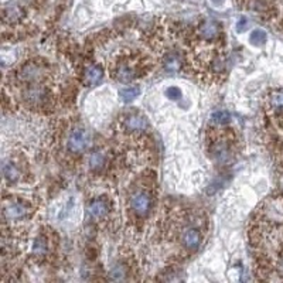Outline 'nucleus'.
Wrapping results in <instances>:
<instances>
[{
	"label": "nucleus",
	"mask_w": 283,
	"mask_h": 283,
	"mask_svg": "<svg viewBox=\"0 0 283 283\" xmlns=\"http://www.w3.org/2000/svg\"><path fill=\"white\" fill-rule=\"evenodd\" d=\"M268 105L272 108V110H273L275 113H282L283 112V91H273L269 96Z\"/></svg>",
	"instance_id": "obj_13"
},
{
	"label": "nucleus",
	"mask_w": 283,
	"mask_h": 283,
	"mask_svg": "<svg viewBox=\"0 0 283 283\" xmlns=\"http://www.w3.org/2000/svg\"><path fill=\"white\" fill-rule=\"evenodd\" d=\"M213 121L216 122L217 125H227L231 121V115L225 110H219L213 115Z\"/></svg>",
	"instance_id": "obj_19"
},
{
	"label": "nucleus",
	"mask_w": 283,
	"mask_h": 283,
	"mask_svg": "<svg viewBox=\"0 0 283 283\" xmlns=\"http://www.w3.org/2000/svg\"><path fill=\"white\" fill-rule=\"evenodd\" d=\"M129 205L132 213L137 217L148 216L152 205H153V198L152 194L146 190H137L135 193L131 194L129 198Z\"/></svg>",
	"instance_id": "obj_1"
},
{
	"label": "nucleus",
	"mask_w": 283,
	"mask_h": 283,
	"mask_svg": "<svg viewBox=\"0 0 283 283\" xmlns=\"http://www.w3.org/2000/svg\"><path fill=\"white\" fill-rule=\"evenodd\" d=\"M104 163H105V156H104L101 152H94V153H91V156H89V167H91L92 170H99V169H102Z\"/></svg>",
	"instance_id": "obj_17"
},
{
	"label": "nucleus",
	"mask_w": 283,
	"mask_h": 283,
	"mask_svg": "<svg viewBox=\"0 0 283 283\" xmlns=\"http://www.w3.org/2000/svg\"><path fill=\"white\" fill-rule=\"evenodd\" d=\"M246 28H248V20H246V17H241L239 20H238V24H237V31L238 33H243V31H246Z\"/></svg>",
	"instance_id": "obj_21"
},
{
	"label": "nucleus",
	"mask_w": 283,
	"mask_h": 283,
	"mask_svg": "<svg viewBox=\"0 0 283 283\" xmlns=\"http://www.w3.org/2000/svg\"><path fill=\"white\" fill-rule=\"evenodd\" d=\"M213 153L218 162L228 163L232 160V148L225 139H218L213 145Z\"/></svg>",
	"instance_id": "obj_8"
},
{
	"label": "nucleus",
	"mask_w": 283,
	"mask_h": 283,
	"mask_svg": "<svg viewBox=\"0 0 283 283\" xmlns=\"http://www.w3.org/2000/svg\"><path fill=\"white\" fill-rule=\"evenodd\" d=\"M139 95V88L132 87V88H125L119 92L122 102H132L133 99H136V96Z\"/></svg>",
	"instance_id": "obj_18"
},
{
	"label": "nucleus",
	"mask_w": 283,
	"mask_h": 283,
	"mask_svg": "<svg viewBox=\"0 0 283 283\" xmlns=\"http://www.w3.org/2000/svg\"><path fill=\"white\" fill-rule=\"evenodd\" d=\"M41 74H43L41 68L34 65V64H28V65L22 67L20 72H19L20 78L24 82H30V84H36L39 81L41 78Z\"/></svg>",
	"instance_id": "obj_9"
},
{
	"label": "nucleus",
	"mask_w": 283,
	"mask_h": 283,
	"mask_svg": "<svg viewBox=\"0 0 283 283\" xmlns=\"http://www.w3.org/2000/svg\"><path fill=\"white\" fill-rule=\"evenodd\" d=\"M200 33H201L202 39L205 40H211L216 39L219 33V27L217 24V22H204L200 27Z\"/></svg>",
	"instance_id": "obj_12"
},
{
	"label": "nucleus",
	"mask_w": 283,
	"mask_h": 283,
	"mask_svg": "<svg viewBox=\"0 0 283 283\" xmlns=\"http://www.w3.org/2000/svg\"><path fill=\"white\" fill-rule=\"evenodd\" d=\"M137 71L139 68L133 61H131L129 58H123L116 64L113 69V75L122 84H129L137 77Z\"/></svg>",
	"instance_id": "obj_4"
},
{
	"label": "nucleus",
	"mask_w": 283,
	"mask_h": 283,
	"mask_svg": "<svg viewBox=\"0 0 283 283\" xmlns=\"http://www.w3.org/2000/svg\"><path fill=\"white\" fill-rule=\"evenodd\" d=\"M121 128L126 133H142L149 128V121L137 112H128L121 121Z\"/></svg>",
	"instance_id": "obj_2"
},
{
	"label": "nucleus",
	"mask_w": 283,
	"mask_h": 283,
	"mask_svg": "<svg viewBox=\"0 0 283 283\" xmlns=\"http://www.w3.org/2000/svg\"><path fill=\"white\" fill-rule=\"evenodd\" d=\"M202 241L201 232L197 228H186L181 234V245L187 251H197Z\"/></svg>",
	"instance_id": "obj_7"
},
{
	"label": "nucleus",
	"mask_w": 283,
	"mask_h": 283,
	"mask_svg": "<svg viewBox=\"0 0 283 283\" xmlns=\"http://www.w3.org/2000/svg\"><path fill=\"white\" fill-rule=\"evenodd\" d=\"M163 64H164V68H166L167 71H177V69H180V67H181V61H180L178 55L175 54H170L167 55V57H164Z\"/></svg>",
	"instance_id": "obj_15"
},
{
	"label": "nucleus",
	"mask_w": 283,
	"mask_h": 283,
	"mask_svg": "<svg viewBox=\"0 0 283 283\" xmlns=\"http://www.w3.org/2000/svg\"><path fill=\"white\" fill-rule=\"evenodd\" d=\"M102 75H104L102 69L99 67H94L92 65V67L85 68V71H84V81L88 85H96L98 82L102 80Z\"/></svg>",
	"instance_id": "obj_11"
},
{
	"label": "nucleus",
	"mask_w": 283,
	"mask_h": 283,
	"mask_svg": "<svg viewBox=\"0 0 283 283\" xmlns=\"http://www.w3.org/2000/svg\"><path fill=\"white\" fill-rule=\"evenodd\" d=\"M88 211L92 218H104L109 214L110 208H109V204L102 198H96L94 201L89 204L88 207Z\"/></svg>",
	"instance_id": "obj_10"
},
{
	"label": "nucleus",
	"mask_w": 283,
	"mask_h": 283,
	"mask_svg": "<svg viewBox=\"0 0 283 283\" xmlns=\"http://www.w3.org/2000/svg\"><path fill=\"white\" fill-rule=\"evenodd\" d=\"M166 96H167L169 99H172V101H178V99L181 98V89L177 88V87H170V88H167V91H166Z\"/></svg>",
	"instance_id": "obj_20"
},
{
	"label": "nucleus",
	"mask_w": 283,
	"mask_h": 283,
	"mask_svg": "<svg viewBox=\"0 0 283 283\" xmlns=\"http://www.w3.org/2000/svg\"><path fill=\"white\" fill-rule=\"evenodd\" d=\"M23 99H24V102H27L28 105L40 107V105H44L47 102L48 92L44 87H41L39 84H31L30 88L24 91Z\"/></svg>",
	"instance_id": "obj_6"
},
{
	"label": "nucleus",
	"mask_w": 283,
	"mask_h": 283,
	"mask_svg": "<svg viewBox=\"0 0 283 283\" xmlns=\"http://www.w3.org/2000/svg\"><path fill=\"white\" fill-rule=\"evenodd\" d=\"M30 210L26 202L22 200H10L3 204V216L9 221H20L28 216Z\"/></svg>",
	"instance_id": "obj_5"
},
{
	"label": "nucleus",
	"mask_w": 283,
	"mask_h": 283,
	"mask_svg": "<svg viewBox=\"0 0 283 283\" xmlns=\"http://www.w3.org/2000/svg\"><path fill=\"white\" fill-rule=\"evenodd\" d=\"M3 175L9 181H16L20 178V172L17 170V167H14L12 163H4L3 164Z\"/></svg>",
	"instance_id": "obj_14"
},
{
	"label": "nucleus",
	"mask_w": 283,
	"mask_h": 283,
	"mask_svg": "<svg viewBox=\"0 0 283 283\" xmlns=\"http://www.w3.org/2000/svg\"><path fill=\"white\" fill-rule=\"evenodd\" d=\"M249 43L252 44V45H262V44H265L266 43V33L263 31V30H261V28H256L254 30L252 33H251V36H249Z\"/></svg>",
	"instance_id": "obj_16"
},
{
	"label": "nucleus",
	"mask_w": 283,
	"mask_h": 283,
	"mask_svg": "<svg viewBox=\"0 0 283 283\" xmlns=\"http://www.w3.org/2000/svg\"><path fill=\"white\" fill-rule=\"evenodd\" d=\"M92 137L84 128H75L68 136V149L74 153H82L91 146Z\"/></svg>",
	"instance_id": "obj_3"
}]
</instances>
